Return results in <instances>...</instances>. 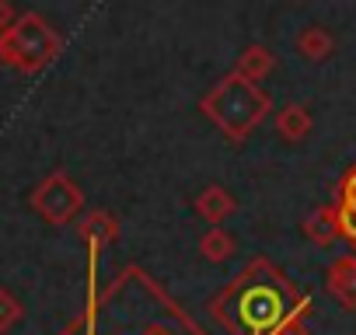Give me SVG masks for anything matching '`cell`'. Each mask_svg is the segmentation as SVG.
<instances>
[{
  "instance_id": "cell-1",
  "label": "cell",
  "mask_w": 356,
  "mask_h": 335,
  "mask_svg": "<svg viewBox=\"0 0 356 335\" xmlns=\"http://www.w3.org/2000/svg\"><path fill=\"white\" fill-rule=\"evenodd\" d=\"M207 307L227 335H311V297L266 255H255Z\"/></svg>"
},
{
  "instance_id": "cell-2",
  "label": "cell",
  "mask_w": 356,
  "mask_h": 335,
  "mask_svg": "<svg viewBox=\"0 0 356 335\" xmlns=\"http://www.w3.org/2000/svg\"><path fill=\"white\" fill-rule=\"evenodd\" d=\"M200 112L231 147H241L273 115V98L262 91V84H252L231 70L200 98Z\"/></svg>"
},
{
  "instance_id": "cell-3",
  "label": "cell",
  "mask_w": 356,
  "mask_h": 335,
  "mask_svg": "<svg viewBox=\"0 0 356 335\" xmlns=\"http://www.w3.org/2000/svg\"><path fill=\"white\" fill-rule=\"evenodd\" d=\"M60 53H63V35L39 11H22L18 22L0 35V63L25 77L42 74Z\"/></svg>"
},
{
  "instance_id": "cell-4",
  "label": "cell",
  "mask_w": 356,
  "mask_h": 335,
  "mask_svg": "<svg viewBox=\"0 0 356 335\" xmlns=\"http://www.w3.org/2000/svg\"><path fill=\"white\" fill-rule=\"evenodd\" d=\"M29 206L49 224V227H67L81 217L84 210V189L63 172H49L32 193H29Z\"/></svg>"
},
{
  "instance_id": "cell-5",
  "label": "cell",
  "mask_w": 356,
  "mask_h": 335,
  "mask_svg": "<svg viewBox=\"0 0 356 335\" xmlns=\"http://www.w3.org/2000/svg\"><path fill=\"white\" fill-rule=\"evenodd\" d=\"M77 238L88 245V252H102L119 241V220L108 210H91L77 220Z\"/></svg>"
},
{
  "instance_id": "cell-6",
  "label": "cell",
  "mask_w": 356,
  "mask_h": 335,
  "mask_svg": "<svg viewBox=\"0 0 356 335\" xmlns=\"http://www.w3.org/2000/svg\"><path fill=\"white\" fill-rule=\"evenodd\" d=\"M325 290L346 307L356 311V255H339L325 272Z\"/></svg>"
},
{
  "instance_id": "cell-7",
  "label": "cell",
  "mask_w": 356,
  "mask_h": 335,
  "mask_svg": "<svg viewBox=\"0 0 356 335\" xmlns=\"http://www.w3.org/2000/svg\"><path fill=\"white\" fill-rule=\"evenodd\" d=\"M273 129L280 133L283 143H300V140H307V136L314 133V115H311L307 105L290 101V105L276 108V115H273Z\"/></svg>"
},
{
  "instance_id": "cell-8",
  "label": "cell",
  "mask_w": 356,
  "mask_h": 335,
  "mask_svg": "<svg viewBox=\"0 0 356 335\" xmlns=\"http://www.w3.org/2000/svg\"><path fill=\"white\" fill-rule=\"evenodd\" d=\"M193 210H196L210 227H224V220L238 213V199H234L231 189H224V186H207V189H200V196L193 199Z\"/></svg>"
},
{
  "instance_id": "cell-9",
  "label": "cell",
  "mask_w": 356,
  "mask_h": 335,
  "mask_svg": "<svg viewBox=\"0 0 356 335\" xmlns=\"http://www.w3.org/2000/svg\"><path fill=\"white\" fill-rule=\"evenodd\" d=\"M300 234H304L311 245H318V248H328L332 241H339V210H335V203L314 206V210L300 220Z\"/></svg>"
},
{
  "instance_id": "cell-10",
  "label": "cell",
  "mask_w": 356,
  "mask_h": 335,
  "mask_svg": "<svg viewBox=\"0 0 356 335\" xmlns=\"http://www.w3.org/2000/svg\"><path fill=\"white\" fill-rule=\"evenodd\" d=\"M273 70H276V53L269 46H262V42L245 46L238 53V60H234V74L245 77V81H252V84H262Z\"/></svg>"
},
{
  "instance_id": "cell-11",
  "label": "cell",
  "mask_w": 356,
  "mask_h": 335,
  "mask_svg": "<svg viewBox=\"0 0 356 335\" xmlns=\"http://www.w3.org/2000/svg\"><path fill=\"white\" fill-rule=\"evenodd\" d=\"M293 49H297L307 63H325V60L335 56V39H332L328 28L307 25V28H300V32L293 35Z\"/></svg>"
},
{
  "instance_id": "cell-12",
  "label": "cell",
  "mask_w": 356,
  "mask_h": 335,
  "mask_svg": "<svg viewBox=\"0 0 356 335\" xmlns=\"http://www.w3.org/2000/svg\"><path fill=\"white\" fill-rule=\"evenodd\" d=\"M234 252H238V241H234V234H231L227 227H207V231H203V238H200V255H203L207 262L220 265V262H227Z\"/></svg>"
},
{
  "instance_id": "cell-13",
  "label": "cell",
  "mask_w": 356,
  "mask_h": 335,
  "mask_svg": "<svg viewBox=\"0 0 356 335\" xmlns=\"http://www.w3.org/2000/svg\"><path fill=\"white\" fill-rule=\"evenodd\" d=\"M98 252H88V304H84V328L81 335H98L95 321H98Z\"/></svg>"
},
{
  "instance_id": "cell-14",
  "label": "cell",
  "mask_w": 356,
  "mask_h": 335,
  "mask_svg": "<svg viewBox=\"0 0 356 335\" xmlns=\"http://www.w3.org/2000/svg\"><path fill=\"white\" fill-rule=\"evenodd\" d=\"M22 318H25V304L8 286H0V335H8Z\"/></svg>"
},
{
  "instance_id": "cell-15",
  "label": "cell",
  "mask_w": 356,
  "mask_h": 335,
  "mask_svg": "<svg viewBox=\"0 0 356 335\" xmlns=\"http://www.w3.org/2000/svg\"><path fill=\"white\" fill-rule=\"evenodd\" d=\"M335 210H339V238L356 248V206H339L335 203Z\"/></svg>"
},
{
  "instance_id": "cell-16",
  "label": "cell",
  "mask_w": 356,
  "mask_h": 335,
  "mask_svg": "<svg viewBox=\"0 0 356 335\" xmlns=\"http://www.w3.org/2000/svg\"><path fill=\"white\" fill-rule=\"evenodd\" d=\"M15 22H18V11L8 4V0H0V35H4V32H8Z\"/></svg>"
},
{
  "instance_id": "cell-17",
  "label": "cell",
  "mask_w": 356,
  "mask_h": 335,
  "mask_svg": "<svg viewBox=\"0 0 356 335\" xmlns=\"http://www.w3.org/2000/svg\"><path fill=\"white\" fill-rule=\"evenodd\" d=\"M140 335H175V328H168V325H161V321H154V325H147Z\"/></svg>"
}]
</instances>
